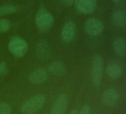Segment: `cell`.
<instances>
[{
    "mask_svg": "<svg viewBox=\"0 0 126 114\" xmlns=\"http://www.w3.org/2000/svg\"><path fill=\"white\" fill-rule=\"evenodd\" d=\"M77 27L74 22H67L62 28V39L64 42L68 43L71 42L76 35Z\"/></svg>",
    "mask_w": 126,
    "mask_h": 114,
    "instance_id": "cell-7",
    "label": "cell"
},
{
    "mask_svg": "<svg viewBox=\"0 0 126 114\" xmlns=\"http://www.w3.org/2000/svg\"><path fill=\"white\" fill-rule=\"evenodd\" d=\"M47 79V72L42 68H37L32 71L28 76V80L33 85H40L44 83Z\"/></svg>",
    "mask_w": 126,
    "mask_h": 114,
    "instance_id": "cell-9",
    "label": "cell"
},
{
    "mask_svg": "<svg viewBox=\"0 0 126 114\" xmlns=\"http://www.w3.org/2000/svg\"><path fill=\"white\" fill-rule=\"evenodd\" d=\"M104 64L103 59L101 55L96 54L92 59L91 67V76L92 81L96 87H99L102 83V74H103Z\"/></svg>",
    "mask_w": 126,
    "mask_h": 114,
    "instance_id": "cell-3",
    "label": "cell"
},
{
    "mask_svg": "<svg viewBox=\"0 0 126 114\" xmlns=\"http://www.w3.org/2000/svg\"><path fill=\"white\" fill-rule=\"evenodd\" d=\"M74 1H75V0H61V2L64 5H67V6L71 5L73 3H74Z\"/></svg>",
    "mask_w": 126,
    "mask_h": 114,
    "instance_id": "cell-21",
    "label": "cell"
},
{
    "mask_svg": "<svg viewBox=\"0 0 126 114\" xmlns=\"http://www.w3.org/2000/svg\"><path fill=\"white\" fill-rule=\"evenodd\" d=\"M106 71H107L108 76L113 79H119L122 74V66L117 62L109 63L106 68Z\"/></svg>",
    "mask_w": 126,
    "mask_h": 114,
    "instance_id": "cell-15",
    "label": "cell"
},
{
    "mask_svg": "<svg viewBox=\"0 0 126 114\" xmlns=\"http://www.w3.org/2000/svg\"><path fill=\"white\" fill-rule=\"evenodd\" d=\"M46 97L39 94L26 100L21 107V111L25 114H33L38 112L45 104Z\"/></svg>",
    "mask_w": 126,
    "mask_h": 114,
    "instance_id": "cell-1",
    "label": "cell"
},
{
    "mask_svg": "<svg viewBox=\"0 0 126 114\" xmlns=\"http://www.w3.org/2000/svg\"><path fill=\"white\" fill-rule=\"evenodd\" d=\"M47 69L50 74L56 76H63L66 73V67L65 64L60 61H56L50 63L48 65Z\"/></svg>",
    "mask_w": 126,
    "mask_h": 114,
    "instance_id": "cell-13",
    "label": "cell"
},
{
    "mask_svg": "<svg viewBox=\"0 0 126 114\" xmlns=\"http://www.w3.org/2000/svg\"><path fill=\"white\" fill-rule=\"evenodd\" d=\"M12 111L10 104L5 102L0 103V114H11Z\"/></svg>",
    "mask_w": 126,
    "mask_h": 114,
    "instance_id": "cell-18",
    "label": "cell"
},
{
    "mask_svg": "<svg viewBox=\"0 0 126 114\" xmlns=\"http://www.w3.org/2000/svg\"><path fill=\"white\" fill-rule=\"evenodd\" d=\"M85 32L91 36H97L104 30L102 22L96 18H90L85 23Z\"/></svg>",
    "mask_w": 126,
    "mask_h": 114,
    "instance_id": "cell-5",
    "label": "cell"
},
{
    "mask_svg": "<svg viewBox=\"0 0 126 114\" xmlns=\"http://www.w3.org/2000/svg\"><path fill=\"white\" fill-rule=\"evenodd\" d=\"M11 28V23L8 19H1L0 20V33L7 32Z\"/></svg>",
    "mask_w": 126,
    "mask_h": 114,
    "instance_id": "cell-17",
    "label": "cell"
},
{
    "mask_svg": "<svg viewBox=\"0 0 126 114\" xmlns=\"http://www.w3.org/2000/svg\"><path fill=\"white\" fill-rule=\"evenodd\" d=\"M68 104V99L65 94L60 95L55 101L50 114H65Z\"/></svg>",
    "mask_w": 126,
    "mask_h": 114,
    "instance_id": "cell-8",
    "label": "cell"
},
{
    "mask_svg": "<svg viewBox=\"0 0 126 114\" xmlns=\"http://www.w3.org/2000/svg\"><path fill=\"white\" fill-rule=\"evenodd\" d=\"M113 25L119 28H123L126 27V11L123 9H119L115 11L111 17Z\"/></svg>",
    "mask_w": 126,
    "mask_h": 114,
    "instance_id": "cell-12",
    "label": "cell"
},
{
    "mask_svg": "<svg viewBox=\"0 0 126 114\" xmlns=\"http://www.w3.org/2000/svg\"><path fill=\"white\" fill-rule=\"evenodd\" d=\"M74 5L79 14L88 15L96 9V0H75Z\"/></svg>",
    "mask_w": 126,
    "mask_h": 114,
    "instance_id": "cell-6",
    "label": "cell"
},
{
    "mask_svg": "<svg viewBox=\"0 0 126 114\" xmlns=\"http://www.w3.org/2000/svg\"><path fill=\"white\" fill-rule=\"evenodd\" d=\"M119 93L113 88H109L105 90L102 96V101L106 106H113L119 100Z\"/></svg>",
    "mask_w": 126,
    "mask_h": 114,
    "instance_id": "cell-10",
    "label": "cell"
},
{
    "mask_svg": "<svg viewBox=\"0 0 126 114\" xmlns=\"http://www.w3.org/2000/svg\"><path fill=\"white\" fill-rule=\"evenodd\" d=\"M51 50L48 43L45 40H41L36 45V56L40 60H46L50 58Z\"/></svg>",
    "mask_w": 126,
    "mask_h": 114,
    "instance_id": "cell-11",
    "label": "cell"
},
{
    "mask_svg": "<svg viewBox=\"0 0 126 114\" xmlns=\"http://www.w3.org/2000/svg\"><path fill=\"white\" fill-rule=\"evenodd\" d=\"M111 1H113V2H119L120 0H111Z\"/></svg>",
    "mask_w": 126,
    "mask_h": 114,
    "instance_id": "cell-23",
    "label": "cell"
},
{
    "mask_svg": "<svg viewBox=\"0 0 126 114\" xmlns=\"http://www.w3.org/2000/svg\"><path fill=\"white\" fill-rule=\"evenodd\" d=\"M7 72V67L4 62L0 63V75L5 74Z\"/></svg>",
    "mask_w": 126,
    "mask_h": 114,
    "instance_id": "cell-20",
    "label": "cell"
},
{
    "mask_svg": "<svg viewBox=\"0 0 126 114\" xmlns=\"http://www.w3.org/2000/svg\"><path fill=\"white\" fill-rule=\"evenodd\" d=\"M113 47L115 53L119 57L126 56V40L122 37H117L113 40Z\"/></svg>",
    "mask_w": 126,
    "mask_h": 114,
    "instance_id": "cell-14",
    "label": "cell"
},
{
    "mask_svg": "<svg viewBox=\"0 0 126 114\" xmlns=\"http://www.w3.org/2000/svg\"><path fill=\"white\" fill-rule=\"evenodd\" d=\"M16 11H17V8L14 5H6L1 6L0 7V16L14 14L16 12Z\"/></svg>",
    "mask_w": 126,
    "mask_h": 114,
    "instance_id": "cell-16",
    "label": "cell"
},
{
    "mask_svg": "<svg viewBox=\"0 0 126 114\" xmlns=\"http://www.w3.org/2000/svg\"><path fill=\"white\" fill-rule=\"evenodd\" d=\"M36 25L42 32L49 30L53 24V17L45 8H40L36 14Z\"/></svg>",
    "mask_w": 126,
    "mask_h": 114,
    "instance_id": "cell-2",
    "label": "cell"
},
{
    "mask_svg": "<svg viewBox=\"0 0 126 114\" xmlns=\"http://www.w3.org/2000/svg\"><path fill=\"white\" fill-rule=\"evenodd\" d=\"M70 114H78V113H77V110H72L70 113Z\"/></svg>",
    "mask_w": 126,
    "mask_h": 114,
    "instance_id": "cell-22",
    "label": "cell"
},
{
    "mask_svg": "<svg viewBox=\"0 0 126 114\" xmlns=\"http://www.w3.org/2000/svg\"><path fill=\"white\" fill-rule=\"evenodd\" d=\"M8 48L16 58H22L27 53L28 46L24 39L19 36H15L11 39L8 44Z\"/></svg>",
    "mask_w": 126,
    "mask_h": 114,
    "instance_id": "cell-4",
    "label": "cell"
},
{
    "mask_svg": "<svg viewBox=\"0 0 126 114\" xmlns=\"http://www.w3.org/2000/svg\"><path fill=\"white\" fill-rule=\"evenodd\" d=\"M91 112V107L88 104H85L82 107V110H80L79 114H90Z\"/></svg>",
    "mask_w": 126,
    "mask_h": 114,
    "instance_id": "cell-19",
    "label": "cell"
}]
</instances>
